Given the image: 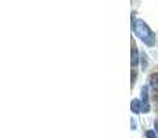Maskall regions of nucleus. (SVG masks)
<instances>
[{
    "label": "nucleus",
    "mask_w": 158,
    "mask_h": 138,
    "mask_svg": "<svg viewBox=\"0 0 158 138\" xmlns=\"http://www.w3.org/2000/svg\"><path fill=\"white\" fill-rule=\"evenodd\" d=\"M132 26H133V30H135V33H136V36L146 46H153V44L156 43V36H154V33L151 32V29L147 26V24H146L144 21L136 19L135 24H132Z\"/></svg>",
    "instance_id": "1"
},
{
    "label": "nucleus",
    "mask_w": 158,
    "mask_h": 138,
    "mask_svg": "<svg viewBox=\"0 0 158 138\" xmlns=\"http://www.w3.org/2000/svg\"><path fill=\"white\" fill-rule=\"evenodd\" d=\"M142 106H143V112L147 113L150 111V102H148V87L144 86L142 89Z\"/></svg>",
    "instance_id": "2"
},
{
    "label": "nucleus",
    "mask_w": 158,
    "mask_h": 138,
    "mask_svg": "<svg viewBox=\"0 0 158 138\" xmlns=\"http://www.w3.org/2000/svg\"><path fill=\"white\" fill-rule=\"evenodd\" d=\"M131 109L133 113H140V112H143V106H142V101L140 100H132L131 102Z\"/></svg>",
    "instance_id": "3"
},
{
    "label": "nucleus",
    "mask_w": 158,
    "mask_h": 138,
    "mask_svg": "<svg viewBox=\"0 0 158 138\" xmlns=\"http://www.w3.org/2000/svg\"><path fill=\"white\" fill-rule=\"evenodd\" d=\"M137 64H139V53L136 47L132 46V68L137 66Z\"/></svg>",
    "instance_id": "4"
},
{
    "label": "nucleus",
    "mask_w": 158,
    "mask_h": 138,
    "mask_svg": "<svg viewBox=\"0 0 158 138\" xmlns=\"http://www.w3.org/2000/svg\"><path fill=\"white\" fill-rule=\"evenodd\" d=\"M150 86L156 91H158V73H154V75L150 76Z\"/></svg>",
    "instance_id": "5"
},
{
    "label": "nucleus",
    "mask_w": 158,
    "mask_h": 138,
    "mask_svg": "<svg viewBox=\"0 0 158 138\" xmlns=\"http://www.w3.org/2000/svg\"><path fill=\"white\" fill-rule=\"evenodd\" d=\"M146 138H157V134L154 130H148L146 131Z\"/></svg>",
    "instance_id": "6"
},
{
    "label": "nucleus",
    "mask_w": 158,
    "mask_h": 138,
    "mask_svg": "<svg viewBox=\"0 0 158 138\" xmlns=\"http://www.w3.org/2000/svg\"><path fill=\"white\" fill-rule=\"evenodd\" d=\"M154 126H156V131H158V120H156V124Z\"/></svg>",
    "instance_id": "7"
}]
</instances>
